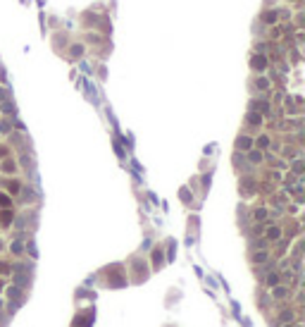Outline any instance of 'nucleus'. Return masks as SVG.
<instances>
[{
  "label": "nucleus",
  "mask_w": 305,
  "mask_h": 327,
  "mask_svg": "<svg viewBox=\"0 0 305 327\" xmlns=\"http://www.w3.org/2000/svg\"><path fill=\"white\" fill-rule=\"evenodd\" d=\"M262 19H265V22H269V24H272V22H274V14H272V12H265V14H262Z\"/></svg>",
  "instance_id": "20e7f679"
},
{
  "label": "nucleus",
  "mask_w": 305,
  "mask_h": 327,
  "mask_svg": "<svg viewBox=\"0 0 305 327\" xmlns=\"http://www.w3.org/2000/svg\"><path fill=\"white\" fill-rule=\"evenodd\" d=\"M0 208H10V198L5 193H0Z\"/></svg>",
  "instance_id": "f03ea898"
},
{
  "label": "nucleus",
  "mask_w": 305,
  "mask_h": 327,
  "mask_svg": "<svg viewBox=\"0 0 305 327\" xmlns=\"http://www.w3.org/2000/svg\"><path fill=\"white\" fill-rule=\"evenodd\" d=\"M236 146H238L241 151H248V148L253 146V141H250V139H246V136H241L238 141H236Z\"/></svg>",
  "instance_id": "f257e3e1"
},
{
  "label": "nucleus",
  "mask_w": 305,
  "mask_h": 327,
  "mask_svg": "<svg viewBox=\"0 0 305 327\" xmlns=\"http://www.w3.org/2000/svg\"><path fill=\"white\" fill-rule=\"evenodd\" d=\"M2 170H5V172H12V170H14V165H12V163H5V167H2Z\"/></svg>",
  "instance_id": "423d86ee"
},
{
  "label": "nucleus",
  "mask_w": 305,
  "mask_h": 327,
  "mask_svg": "<svg viewBox=\"0 0 305 327\" xmlns=\"http://www.w3.org/2000/svg\"><path fill=\"white\" fill-rule=\"evenodd\" d=\"M277 282H279L277 275H269V277H267V284H277Z\"/></svg>",
  "instance_id": "39448f33"
},
{
  "label": "nucleus",
  "mask_w": 305,
  "mask_h": 327,
  "mask_svg": "<svg viewBox=\"0 0 305 327\" xmlns=\"http://www.w3.org/2000/svg\"><path fill=\"white\" fill-rule=\"evenodd\" d=\"M253 67L262 69V67H265V57H255V60H253Z\"/></svg>",
  "instance_id": "7ed1b4c3"
}]
</instances>
